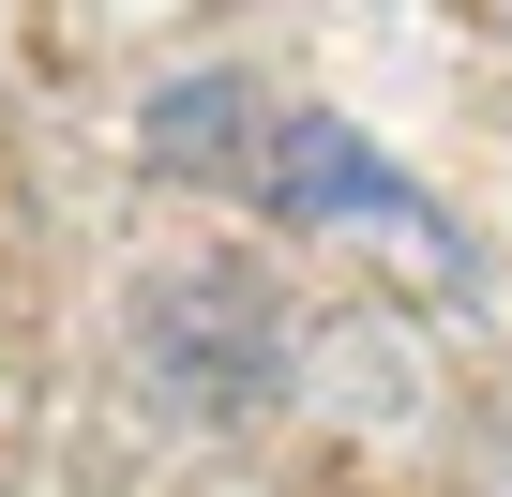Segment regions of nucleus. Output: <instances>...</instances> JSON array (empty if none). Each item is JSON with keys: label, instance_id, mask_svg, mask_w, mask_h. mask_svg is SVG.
Here are the masks:
<instances>
[{"label": "nucleus", "instance_id": "f257e3e1", "mask_svg": "<svg viewBox=\"0 0 512 497\" xmlns=\"http://www.w3.org/2000/svg\"><path fill=\"white\" fill-rule=\"evenodd\" d=\"M136 151H151L166 181L241 196L256 226H407L422 272H452V226H437V211H422L332 106H272V91H241V76H181V91H151Z\"/></svg>", "mask_w": 512, "mask_h": 497}, {"label": "nucleus", "instance_id": "f03ea898", "mask_svg": "<svg viewBox=\"0 0 512 497\" xmlns=\"http://www.w3.org/2000/svg\"><path fill=\"white\" fill-rule=\"evenodd\" d=\"M136 332H151V362H166L181 407H256L272 392V347H287V317L256 302V272H166L136 302Z\"/></svg>", "mask_w": 512, "mask_h": 497}]
</instances>
